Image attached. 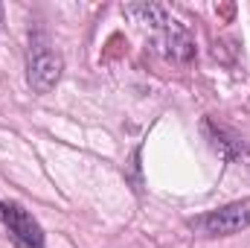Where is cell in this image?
<instances>
[{
	"label": "cell",
	"instance_id": "cell-3",
	"mask_svg": "<svg viewBox=\"0 0 250 248\" xmlns=\"http://www.w3.org/2000/svg\"><path fill=\"white\" fill-rule=\"evenodd\" d=\"M0 222L6 225L12 243L18 248H47L41 225L18 204V201H0Z\"/></svg>",
	"mask_w": 250,
	"mask_h": 248
},
{
	"label": "cell",
	"instance_id": "cell-2",
	"mask_svg": "<svg viewBox=\"0 0 250 248\" xmlns=\"http://www.w3.org/2000/svg\"><path fill=\"white\" fill-rule=\"evenodd\" d=\"M250 228V198L230 201L224 207H215L209 213H201L189 219V231L198 237H233Z\"/></svg>",
	"mask_w": 250,
	"mask_h": 248
},
{
	"label": "cell",
	"instance_id": "cell-1",
	"mask_svg": "<svg viewBox=\"0 0 250 248\" xmlns=\"http://www.w3.org/2000/svg\"><path fill=\"white\" fill-rule=\"evenodd\" d=\"M64 73L62 53L53 47L47 32H29V50H26V82L35 94H50Z\"/></svg>",
	"mask_w": 250,
	"mask_h": 248
},
{
	"label": "cell",
	"instance_id": "cell-5",
	"mask_svg": "<svg viewBox=\"0 0 250 248\" xmlns=\"http://www.w3.org/2000/svg\"><path fill=\"white\" fill-rule=\"evenodd\" d=\"M207 134H209V140H212V146L227 158V161H250V149L248 143L242 140V137H236L230 128H224V125H215L212 120H207Z\"/></svg>",
	"mask_w": 250,
	"mask_h": 248
},
{
	"label": "cell",
	"instance_id": "cell-4",
	"mask_svg": "<svg viewBox=\"0 0 250 248\" xmlns=\"http://www.w3.org/2000/svg\"><path fill=\"white\" fill-rule=\"evenodd\" d=\"M154 32H157V50L169 62H189L195 56V41H192L189 29L184 24H178L175 18H169L166 24H160Z\"/></svg>",
	"mask_w": 250,
	"mask_h": 248
}]
</instances>
